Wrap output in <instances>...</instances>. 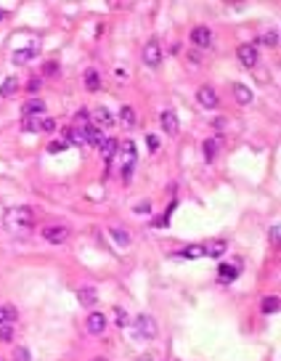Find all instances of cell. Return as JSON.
<instances>
[{
  "mask_svg": "<svg viewBox=\"0 0 281 361\" xmlns=\"http://www.w3.org/2000/svg\"><path fill=\"white\" fill-rule=\"evenodd\" d=\"M3 226L11 231V234H27V231H32V226H35V210L27 207V205L11 207V210L5 213V218H3Z\"/></svg>",
  "mask_w": 281,
  "mask_h": 361,
  "instance_id": "1",
  "label": "cell"
},
{
  "mask_svg": "<svg viewBox=\"0 0 281 361\" xmlns=\"http://www.w3.org/2000/svg\"><path fill=\"white\" fill-rule=\"evenodd\" d=\"M133 332H136L138 340H151V337H156V321L151 319V316L140 313V316H136V321H133Z\"/></svg>",
  "mask_w": 281,
  "mask_h": 361,
  "instance_id": "2",
  "label": "cell"
},
{
  "mask_svg": "<svg viewBox=\"0 0 281 361\" xmlns=\"http://www.w3.org/2000/svg\"><path fill=\"white\" fill-rule=\"evenodd\" d=\"M136 144L133 141H125L122 144V180H130L133 178V167H136Z\"/></svg>",
  "mask_w": 281,
  "mask_h": 361,
  "instance_id": "3",
  "label": "cell"
},
{
  "mask_svg": "<svg viewBox=\"0 0 281 361\" xmlns=\"http://www.w3.org/2000/svg\"><path fill=\"white\" fill-rule=\"evenodd\" d=\"M43 239L50 242V245H64L69 239V229L66 226H46L43 229Z\"/></svg>",
  "mask_w": 281,
  "mask_h": 361,
  "instance_id": "4",
  "label": "cell"
},
{
  "mask_svg": "<svg viewBox=\"0 0 281 361\" xmlns=\"http://www.w3.org/2000/svg\"><path fill=\"white\" fill-rule=\"evenodd\" d=\"M143 64H149V66H159L162 64V45L156 40H149L143 45Z\"/></svg>",
  "mask_w": 281,
  "mask_h": 361,
  "instance_id": "5",
  "label": "cell"
},
{
  "mask_svg": "<svg viewBox=\"0 0 281 361\" xmlns=\"http://www.w3.org/2000/svg\"><path fill=\"white\" fill-rule=\"evenodd\" d=\"M236 56H239V64L247 66V69H252V66L257 64V48L250 45V43L239 45V48H236Z\"/></svg>",
  "mask_w": 281,
  "mask_h": 361,
  "instance_id": "6",
  "label": "cell"
},
{
  "mask_svg": "<svg viewBox=\"0 0 281 361\" xmlns=\"http://www.w3.org/2000/svg\"><path fill=\"white\" fill-rule=\"evenodd\" d=\"M191 43H194L196 48H210L212 45V32L207 30V27H194V30H191Z\"/></svg>",
  "mask_w": 281,
  "mask_h": 361,
  "instance_id": "7",
  "label": "cell"
},
{
  "mask_svg": "<svg viewBox=\"0 0 281 361\" xmlns=\"http://www.w3.org/2000/svg\"><path fill=\"white\" fill-rule=\"evenodd\" d=\"M91 117H93V125L95 128H101V131H104V128H111L114 125V117L109 115V109H104V106H95V109L91 112Z\"/></svg>",
  "mask_w": 281,
  "mask_h": 361,
  "instance_id": "8",
  "label": "cell"
},
{
  "mask_svg": "<svg viewBox=\"0 0 281 361\" xmlns=\"http://www.w3.org/2000/svg\"><path fill=\"white\" fill-rule=\"evenodd\" d=\"M202 250H204L207 258H220V255H226L228 242L226 239H210L207 245H202Z\"/></svg>",
  "mask_w": 281,
  "mask_h": 361,
  "instance_id": "9",
  "label": "cell"
},
{
  "mask_svg": "<svg viewBox=\"0 0 281 361\" xmlns=\"http://www.w3.org/2000/svg\"><path fill=\"white\" fill-rule=\"evenodd\" d=\"M196 98H199V104L204 106V109H215L218 106V93L210 85H202L199 90H196Z\"/></svg>",
  "mask_w": 281,
  "mask_h": 361,
  "instance_id": "10",
  "label": "cell"
},
{
  "mask_svg": "<svg viewBox=\"0 0 281 361\" xmlns=\"http://www.w3.org/2000/svg\"><path fill=\"white\" fill-rule=\"evenodd\" d=\"M37 50H40V45L37 43H32V45H27V48H19V50H14V64H27V61H32L37 56Z\"/></svg>",
  "mask_w": 281,
  "mask_h": 361,
  "instance_id": "11",
  "label": "cell"
},
{
  "mask_svg": "<svg viewBox=\"0 0 281 361\" xmlns=\"http://www.w3.org/2000/svg\"><path fill=\"white\" fill-rule=\"evenodd\" d=\"M159 120H162V128H165L167 135H178V131H181V122H178V115H175V112H170V109L162 112Z\"/></svg>",
  "mask_w": 281,
  "mask_h": 361,
  "instance_id": "12",
  "label": "cell"
},
{
  "mask_svg": "<svg viewBox=\"0 0 281 361\" xmlns=\"http://www.w3.org/2000/svg\"><path fill=\"white\" fill-rule=\"evenodd\" d=\"M104 329H106V316L93 311L91 316H88V332H91V335H101Z\"/></svg>",
  "mask_w": 281,
  "mask_h": 361,
  "instance_id": "13",
  "label": "cell"
},
{
  "mask_svg": "<svg viewBox=\"0 0 281 361\" xmlns=\"http://www.w3.org/2000/svg\"><path fill=\"white\" fill-rule=\"evenodd\" d=\"M77 300H80V306H95V300H98V292H95V287H80L77 290Z\"/></svg>",
  "mask_w": 281,
  "mask_h": 361,
  "instance_id": "14",
  "label": "cell"
},
{
  "mask_svg": "<svg viewBox=\"0 0 281 361\" xmlns=\"http://www.w3.org/2000/svg\"><path fill=\"white\" fill-rule=\"evenodd\" d=\"M82 131H85V141H88L91 146H101V144L106 141L104 131H101V128H95V125H85Z\"/></svg>",
  "mask_w": 281,
  "mask_h": 361,
  "instance_id": "15",
  "label": "cell"
},
{
  "mask_svg": "<svg viewBox=\"0 0 281 361\" xmlns=\"http://www.w3.org/2000/svg\"><path fill=\"white\" fill-rule=\"evenodd\" d=\"M234 96H236V101H239L241 106H250L252 104V90L247 88V85H241V82H236V85H234Z\"/></svg>",
  "mask_w": 281,
  "mask_h": 361,
  "instance_id": "16",
  "label": "cell"
},
{
  "mask_svg": "<svg viewBox=\"0 0 281 361\" xmlns=\"http://www.w3.org/2000/svg\"><path fill=\"white\" fill-rule=\"evenodd\" d=\"M43 109H46V104H43L40 98H32V101H27V104L21 106V115H24V117H35V115H40Z\"/></svg>",
  "mask_w": 281,
  "mask_h": 361,
  "instance_id": "17",
  "label": "cell"
},
{
  "mask_svg": "<svg viewBox=\"0 0 281 361\" xmlns=\"http://www.w3.org/2000/svg\"><path fill=\"white\" fill-rule=\"evenodd\" d=\"M66 141L69 144H75V146H85L88 141H85V131L82 128H66Z\"/></svg>",
  "mask_w": 281,
  "mask_h": 361,
  "instance_id": "18",
  "label": "cell"
},
{
  "mask_svg": "<svg viewBox=\"0 0 281 361\" xmlns=\"http://www.w3.org/2000/svg\"><path fill=\"white\" fill-rule=\"evenodd\" d=\"M16 90H19V80H16V77H5L3 85H0V96H3V98H11V96H16Z\"/></svg>",
  "mask_w": 281,
  "mask_h": 361,
  "instance_id": "19",
  "label": "cell"
},
{
  "mask_svg": "<svg viewBox=\"0 0 281 361\" xmlns=\"http://www.w3.org/2000/svg\"><path fill=\"white\" fill-rule=\"evenodd\" d=\"M178 258H186V261H196V258L204 255V250H202V245H191V247H183V250L175 252Z\"/></svg>",
  "mask_w": 281,
  "mask_h": 361,
  "instance_id": "20",
  "label": "cell"
},
{
  "mask_svg": "<svg viewBox=\"0 0 281 361\" xmlns=\"http://www.w3.org/2000/svg\"><path fill=\"white\" fill-rule=\"evenodd\" d=\"M236 274H239V268H236V266H226V263H223V266L218 268V279H220L223 284H231V281L236 279Z\"/></svg>",
  "mask_w": 281,
  "mask_h": 361,
  "instance_id": "21",
  "label": "cell"
},
{
  "mask_svg": "<svg viewBox=\"0 0 281 361\" xmlns=\"http://www.w3.org/2000/svg\"><path fill=\"white\" fill-rule=\"evenodd\" d=\"M117 146H120V144H117V138H106L104 144L98 146V149H101V154H104V160H106V162H111V157L117 154Z\"/></svg>",
  "mask_w": 281,
  "mask_h": 361,
  "instance_id": "22",
  "label": "cell"
},
{
  "mask_svg": "<svg viewBox=\"0 0 281 361\" xmlns=\"http://www.w3.org/2000/svg\"><path fill=\"white\" fill-rule=\"evenodd\" d=\"M85 88L91 90V93H95V90L101 88V77H98V72H95V69L85 72Z\"/></svg>",
  "mask_w": 281,
  "mask_h": 361,
  "instance_id": "23",
  "label": "cell"
},
{
  "mask_svg": "<svg viewBox=\"0 0 281 361\" xmlns=\"http://www.w3.org/2000/svg\"><path fill=\"white\" fill-rule=\"evenodd\" d=\"M218 146H220V141H204V144H202V154H204V160H207V162L215 160Z\"/></svg>",
  "mask_w": 281,
  "mask_h": 361,
  "instance_id": "24",
  "label": "cell"
},
{
  "mask_svg": "<svg viewBox=\"0 0 281 361\" xmlns=\"http://www.w3.org/2000/svg\"><path fill=\"white\" fill-rule=\"evenodd\" d=\"M276 311H279V297L276 295L263 297V313H276Z\"/></svg>",
  "mask_w": 281,
  "mask_h": 361,
  "instance_id": "25",
  "label": "cell"
},
{
  "mask_svg": "<svg viewBox=\"0 0 281 361\" xmlns=\"http://www.w3.org/2000/svg\"><path fill=\"white\" fill-rule=\"evenodd\" d=\"M111 236H114V242H117L120 247H127V245H130V234H127L125 229H111Z\"/></svg>",
  "mask_w": 281,
  "mask_h": 361,
  "instance_id": "26",
  "label": "cell"
},
{
  "mask_svg": "<svg viewBox=\"0 0 281 361\" xmlns=\"http://www.w3.org/2000/svg\"><path fill=\"white\" fill-rule=\"evenodd\" d=\"M40 125H43L40 117H24V131L27 133H37V131H40Z\"/></svg>",
  "mask_w": 281,
  "mask_h": 361,
  "instance_id": "27",
  "label": "cell"
},
{
  "mask_svg": "<svg viewBox=\"0 0 281 361\" xmlns=\"http://www.w3.org/2000/svg\"><path fill=\"white\" fill-rule=\"evenodd\" d=\"M120 120L125 122V125H133V122H136V112H133L130 106H122V109H120Z\"/></svg>",
  "mask_w": 281,
  "mask_h": 361,
  "instance_id": "28",
  "label": "cell"
},
{
  "mask_svg": "<svg viewBox=\"0 0 281 361\" xmlns=\"http://www.w3.org/2000/svg\"><path fill=\"white\" fill-rule=\"evenodd\" d=\"M263 43L271 45V48H276V45H279V32H276V30L265 32V35H263Z\"/></svg>",
  "mask_w": 281,
  "mask_h": 361,
  "instance_id": "29",
  "label": "cell"
},
{
  "mask_svg": "<svg viewBox=\"0 0 281 361\" xmlns=\"http://www.w3.org/2000/svg\"><path fill=\"white\" fill-rule=\"evenodd\" d=\"M11 337H14V329H11V324H0V340H3V343H11Z\"/></svg>",
  "mask_w": 281,
  "mask_h": 361,
  "instance_id": "30",
  "label": "cell"
},
{
  "mask_svg": "<svg viewBox=\"0 0 281 361\" xmlns=\"http://www.w3.org/2000/svg\"><path fill=\"white\" fill-rule=\"evenodd\" d=\"M40 88H43V80H40V77H32V80L27 82V90H30V93H40Z\"/></svg>",
  "mask_w": 281,
  "mask_h": 361,
  "instance_id": "31",
  "label": "cell"
},
{
  "mask_svg": "<svg viewBox=\"0 0 281 361\" xmlns=\"http://www.w3.org/2000/svg\"><path fill=\"white\" fill-rule=\"evenodd\" d=\"M64 149H66V141H53V144L48 146L50 154H59V151H64Z\"/></svg>",
  "mask_w": 281,
  "mask_h": 361,
  "instance_id": "32",
  "label": "cell"
},
{
  "mask_svg": "<svg viewBox=\"0 0 281 361\" xmlns=\"http://www.w3.org/2000/svg\"><path fill=\"white\" fill-rule=\"evenodd\" d=\"M14 359H16V361H30V351H27V348H16V351H14Z\"/></svg>",
  "mask_w": 281,
  "mask_h": 361,
  "instance_id": "33",
  "label": "cell"
},
{
  "mask_svg": "<svg viewBox=\"0 0 281 361\" xmlns=\"http://www.w3.org/2000/svg\"><path fill=\"white\" fill-rule=\"evenodd\" d=\"M43 72H46L48 77H50V75H56V72H59V64H56V61H46V66H43Z\"/></svg>",
  "mask_w": 281,
  "mask_h": 361,
  "instance_id": "34",
  "label": "cell"
},
{
  "mask_svg": "<svg viewBox=\"0 0 281 361\" xmlns=\"http://www.w3.org/2000/svg\"><path fill=\"white\" fill-rule=\"evenodd\" d=\"M117 324H120V327H127V324H130V321H127V313L122 311V308H117Z\"/></svg>",
  "mask_w": 281,
  "mask_h": 361,
  "instance_id": "35",
  "label": "cell"
},
{
  "mask_svg": "<svg viewBox=\"0 0 281 361\" xmlns=\"http://www.w3.org/2000/svg\"><path fill=\"white\" fill-rule=\"evenodd\" d=\"M16 316H19V313H16L14 306H5V321H8V324H11V321H16Z\"/></svg>",
  "mask_w": 281,
  "mask_h": 361,
  "instance_id": "36",
  "label": "cell"
},
{
  "mask_svg": "<svg viewBox=\"0 0 281 361\" xmlns=\"http://www.w3.org/2000/svg\"><path fill=\"white\" fill-rule=\"evenodd\" d=\"M40 131H46V133H53V131H56V122H53V120H43Z\"/></svg>",
  "mask_w": 281,
  "mask_h": 361,
  "instance_id": "37",
  "label": "cell"
},
{
  "mask_svg": "<svg viewBox=\"0 0 281 361\" xmlns=\"http://www.w3.org/2000/svg\"><path fill=\"white\" fill-rule=\"evenodd\" d=\"M146 141H149V149H151V151H156V149H159V138H156V135H149Z\"/></svg>",
  "mask_w": 281,
  "mask_h": 361,
  "instance_id": "38",
  "label": "cell"
},
{
  "mask_svg": "<svg viewBox=\"0 0 281 361\" xmlns=\"http://www.w3.org/2000/svg\"><path fill=\"white\" fill-rule=\"evenodd\" d=\"M271 242H273V245L279 242V223H273V226H271Z\"/></svg>",
  "mask_w": 281,
  "mask_h": 361,
  "instance_id": "39",
  "label": "cell"
},
{
  "mask_svg": "<svg viewBox=\"0 0 281 361\" xmlns=\"http://www.w3.org/2000/svg\"><path fill=\"white\" fill-rule=\"evenodd\" d=\"M149 207H151L149 202H143V205H138V207H136V213H149Z\"/></svg>",
  "mask_w": 281,
  "mask_h": 361,
  "instance_id": "40",
  "label": "cell"
},
{
  "mask_svg": "<svg viewBox=\"0 0 281 361\" xmlns=\"http://www.w3.org/2000/svg\"><path fill=\"white\" fill-rule=\"evenodd\" d=\"M0 324H8L5 321V306H0Z\"/></svg>",
  "mask_w": 281,
  "mask_h": 361,
  "instance_id": "41",
  "label": "cell"
},
{
  "mask_svg": "<svg viewBox=\"0 0 281 361\" xmlns=\"http://www.w3.org/2000/svg\"><path fill=\"white\" fill-rule=\"evenodd\" d=\"M138 361H154V359H151V356H140Z\"/></svg>",
  "mask_w": 281,
  "mask_h": 361,
  "instance_id": "42",
  "label": "cell"
},
{
  "mask_svg": "<svg viewBox=\"0 0 281 361\" xmlns=\"http://www.w3.org/2000/svg\"><path fill=\"white\" fill-rule=\"evenodd\" d=\"M3 16H5V11H0V19H3Z\"/></svg>",
  "mask_w": 281,
  "mask_h": 361,
  "instance_id": "43",
  "label": "cell"
},
{
  "mask_svg": "<svg viewBox=\"0 0 281 361\" xmlns=\"http://www.w3.org/2000/svg\"><path fill=\"white\" fill-rule=\"evenodd\" d=\"M93 361H106V359H93Z\"/></svg>",
  "mask_w": 281,
  "mask_h": 361,
  "instance_id": "44",
  "label": "cell"
},
{
  "mask_svg": "<svg viewBox=\"0 0 281 361\" xmlns=\"http://www.w3.org/2000/svg\"><path fill=\"white\" fill-rule=\"evenodd\" d=\"M0 361H3V359H0Z\"/></svg>",
  "mask_w": 281,
  "mask_h": 361,
  "instance_id": "45",
  "label": "cell"
}]
</instances>
